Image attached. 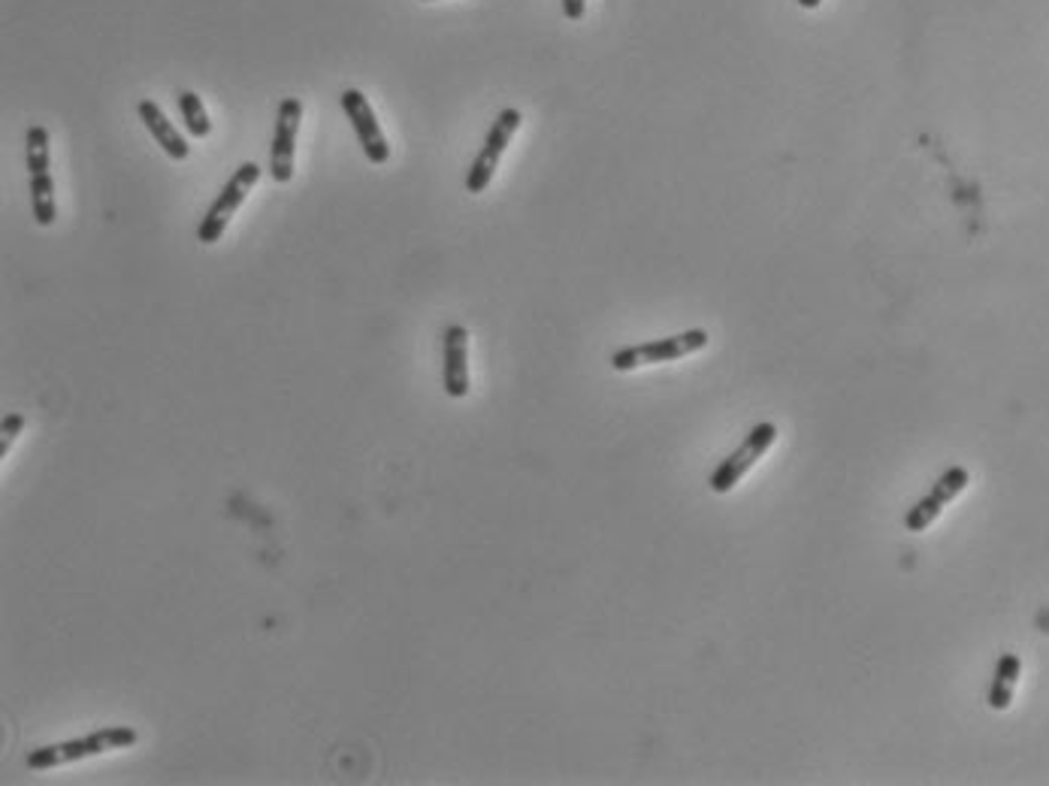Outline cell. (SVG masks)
Here are the masks:
<instances>
[{"mask_svg": "<svg viewBox=\"0 0 1049 786\" xmlns=\"http://www.w3.org/2000/svg\"><path fill=\"white\" fill-rule=\"evenodd\" d=\"M136 742H140V735H136V729H131V726H103V729L91 732V735H85V738H73V742L37 747L33 754H28L24 765L33 768V772H49V768H58V765L91 759V756L106 754V751L133 747Z\"/></svg>", "mask_w": 1049, "mask_h": 786, "instance_id": "cell-1", "label": "cell"}, {"mask_svg": "<svg viewBox=\"0 0 1049 786\" xmlns=\"http://www.w3.org/2000/svg\"><path fill=\"white\" fill-rule=\"evenodd\" d=\"M24 152H28V176H31V206L33 218L40 227H52L58 218L55 182L49 170V131L43 124H31L24 133Z\"/></svg>", "mask_w": 1049, "mask_h": 786, "instance_id": "cell-2", "label": "cell"}, {"mask_svg": "<svg viewBox=\"0 0 1049 786\" xmlns=\"http://www.w3.org/2000/svg\"><path fill=\"white\" fill-rule=\"evenodd\" d=\"M257 178H261V166L255 161H243V164L236 166V173L227 178V185L222 188V194L215 197V203L210 206V212L203 215V222L197 227V243L203 245H215L227 231V224L236 215V210L243 206L245 197L252 194V188L257 185Z\"/></svg>", "mask_w": 1049, "mask_h": 786, "instance_id": "cell-3", "label": "cell"}, {"mask_svg": "<svg viewBox=\"0 0 1049 786\" xmlns=\"http://www.w3.org/2000/svg\"><path fill=\"white\" fill-rule=\"evenodd\" d=\"M774 442H777V427H774L772 421L756 423V427L744 436V442L711 472L707 488L714 490V493H730L735 484H741V478L747 476L753 466L768 455V448H772Z\"/></svg>", "mask_w": 1049, "mask_h": 786, "instance_id": "cell-4", "label": "cell"}, {"mask_svg": "<svg viewBox=\"0 0 1049 786\" xmlns=\"http://www.w3.org/2000/svg\"><path fill=\"white\" fill-rule=\"evenodd\" d=\"M705 345H707L705 330H686V333H678V336H669V339H656V343L620 348V351L611 355V366H614L618 372H632V369H639V366L672 364V360H681V357H686V355H696V351H702Z\"/></svg>", "mask_w": 1049, "mask_h": 786, "instance_id": "cell-5", "label": "cell"}, {"mask_svg": "<svg viewBox=\"0 0 1049 786\" xmlns=\"http://www.w3.org/2000/svg\"><path fill=\"white\" fill-rule=\"evenodd\" d=\"M520 122H523V115H520V110H515V106L499 112L493 127L487 131L481 152H478V157L472 161V166H469V176H466V191H469V194H485L487 185L493 182V173H497L506 149H509L511 136L518 133Z\"/></svg>", "mask_w": 1049, "mask_h": 786, "instance_id": "cell-6", "label": "cell"}, {"mask_svg": "<svg viewBox=\"0 0 1049 786\" xmlns=\"http://www.w3.org/2000/svg\"><path fill=\"white\" fill-rule=\"evenodd\" d=\"M299 122H303V103L297 98L282 100L276 115V131H273V145H269V176L278 185H287L294 178Z\"/></svg>", "mask_w": 1049, "mask_h": 786, "instance_id": "cell-7", "label": "cell"}, {"mask_svg": "<svg viewBox=\"0 0 1049 786\" xmlns=\"http://www.w3.org/2000/svg\"><path fill=\"white\" fill-rule=\"evenodd\" d=\"M339 103H343V112L348 115V122H352L354 133H357V140H360V149H364L366 161H373V164H387V157H390V145H387V136L378 127V119L373 106H369V100L364 98V91L357 89H345L339 94Z\"/></svg>", "mask_w": 1049, "mask_h": 786, "instance_id": "cell-8", "label": "cell"}, {"mask_svg": "<svg viewBox=\"0 0 1049 786\" xmlns=\"http://www.w3.org/2000/svg\"><path fill=\"white\" fill-rule=\"evenodd\" d=\"M968 481H971V476H968V469H965V466H950V469H947V472L935 481V488L928 490L926 497L919 499L917 506L907 511L905 514L907 530L926 532L931 523L938 521V514L944 511V506L953 502V499L959 497L961 490L968 488Z\"/></svg>", "mask_w": 1049, "mask_h": 786, "instance_id": "cell-9", "label": "cell"}, {"mask_svg": "<svg viewBox=\"0 0 1049 786\" xmlns=\"http://www.w3.org/2000/svg\"><path fill=\"white\" fill-rule=\"evenodd\" d=\"M445 394L451 399L469 397V330L464 324L445 327Z\"/></svg>", "mask_w": 1049, "mask_h": 786, "instance_id": "cell-10", "label": "cell"}, {"mask_svg": "<svg viewBox=\"0 0 1049 786\" xmlns=\"http://www.w3.org/2000/svg\"><path fill=\"white\" fill-rule=\"evenodd\" d=\"M140 122L145 124V131L155 136V143L164 149L173 161H185L191 155V145L185 143V136L179 133V127L164 115V110L157 106L155 100H140Z\"/></svg>", "mask_w": 1049, "mask_h": 786, "instance_id": "cell-11", "label": "cell"}, {"mask_svg": "<svg viewBox=\"0 0 1049 786\" xmlns=\"http://www.w3.org/2000/svg\"><path fill=\"white\" fill-rule=\"evenodd\" d=\"M1019 672H1022V660L1017 654H1005L998 660V668H995L992 677V690H989V708L995 711H1007L1010 708V702H1014V693H1017L1019 684Z\"/></svg>", "mask_w": 1049, "mask_h": 786, "instance_id": "cell-12", "label": "cell"}, {"mask_svg": "<svg viewBox=\"0 0 1049 786\" xmlns=\"http://www.w3.org/2000/svg\"><path fill=\"white\" fill-rule=\"evenodd\" d=\"M176 103H179V112H182V122H185L191 136H194V140L210 136L212 122H210V115H206V110H203V100H200L194 91H179Z\"/></svg>", "mask_w": 1049, "mask_h": 786, "instance_id": "cell-13", "label": "cell"}, {"mask_svg": "<svg viewBox=\"0 0 1049 786\" xmlns=\"http://www.w3.org/2000/svg\"><path fill=\"white\" fill-rule=\"evenodd\" d=\"M24 430V415L19 411H10V415H3V421H0V460L10 455V445L16 442V436Z\"/></svg>", "mask_w": 1049, "mask_h": 786, "instance_id": "cell-14", "label": "cell"}, {"mask_svg": "<svg viewBox=\"0 0 1049 786\" xmlns=\"http://www.w3.org/2000/svg\"><path fill=\"white\" fill-rule=\"evenodd\" d=\"M587 0H563V16L569 22H581L584 19Z\"/></svg>", "mask_w": 1049, "mask_h": 786, "instance_id": "cell-15", "label": "cell"}, {"mask_svg": "<svg viewBox=\"0 0 1049 786\" xmlns=\"http://www.w3.org/2000/svg\"><path fill=\"white\" fill-rule=\"evenodd\" d=\"M823 0H798V7H805V10H817Z\"/></svg>", "mask_w": 1049, "mask_h": 786, "instance_id": "cell-16", "label": "cell"}]
</instances>
